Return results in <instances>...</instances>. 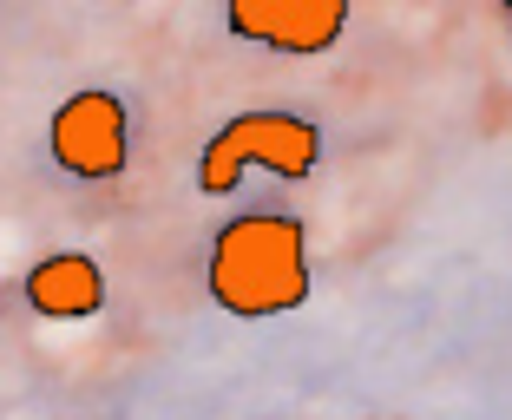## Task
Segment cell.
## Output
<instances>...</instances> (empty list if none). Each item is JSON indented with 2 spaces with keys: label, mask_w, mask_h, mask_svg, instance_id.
<instances>
[{
  "label": "cell",
  "mask_w": 512,
  "mask_h": 420,
  "mask_svg": "<svg viewBox=\"0 0 512 420\" xmlns=\"http://www.w3.org/2000/svg\"><path fill=\"white\" fill-rule=\"evenodd\" d=\"M224 27L237 40L263 46V53H289V60H309V53H329L348 27V0H230Z\"/></svg>",
  "instance_id": "277c9868"
},
{
  "label": "cell",
  "mask_w": 512,
  "mask_h": 420,
  "mask_svg": "<svg viewBox=\"0 0 512 420\" xmlns=\"http://www.w3.org/2000/svg\"><path fill=\"white\" fill-rule=\"evenodd\" d=\"M270 171V178H309L322 165V132L296 112H237L224 132L204 138L197 158V191L204 197H230L243 184V171Z\"/></svg>",
  "instance_id": "7a4b0ae2"
},
{
  "label": "cell",
  "mask_w": 512,
  "mask_h": 420,
  "mask_svg": "<svg viewBox=\"0 0 512 420\" xmlns=\"http://www.w3.org/2000/svg\"><path fill=\"white\" fill-rule=\"evenodd\" d=\"M20 296L46 322H92V315L106 309V276H99V263L86 250H53L27 270Z\"/></svg>",
  "instance_id": "5b68a950"
},
{
  "label": "cell",
  "mask_w": 512,
  "mask_h": 420,
  "mask_svg": "<svg viewBox=\"0 0 512 420\" xmlns=\"http://www.w3.org/2000/svg\"><path fill=\"white\" fill-rule=\"evenodd\" d=\"M204 289L237 322L296 315L309 302V230L289 210H243L211 237Z\"/></svg>",
  "instance_id": "6da1fadb"
},
{
  "label": "cell",
  "mask_w": 512,
  "mask_h": 420,
  "mask_svg": "<svg viewBox=\"0 0 512 420\" xmlns=\"http://www.w3.org/2000/svg\"><path fill=\"white\" fill-rule=\"evenodd\" d=\"M46 151H53V165L79 184H106L132 165V112H125L119 92L106 86H86L53 112L46 125Z\"/></svg>",
  "instance_id": "3957f363"
}]
</instances>
